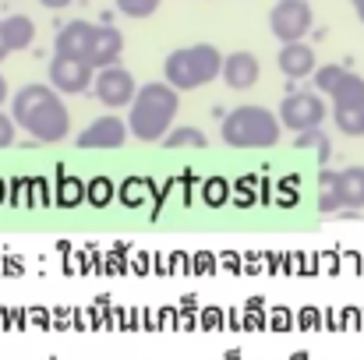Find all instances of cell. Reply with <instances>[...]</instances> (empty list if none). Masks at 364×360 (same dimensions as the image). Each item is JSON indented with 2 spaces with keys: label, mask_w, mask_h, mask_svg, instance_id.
<instances>
[{
  "label": "cell",
  "mask_w": 364,
  "mask_h": 360,
  "mask_svg": "<svg viewBox=\"0 0 364 360\" xmlns=\"http://www.w3.org/2000/svg\"><path fill=\"white\" fill-rule=\"evenodd\" d=\"M11 117L21 131H28L36 141H64L71 134V114L53 85H21L11 99Z\"/></svg>",
  "instance_id": "cell-1"
},
{
  "label": "cell",
  "mask_w": 364,
  "mask_h": 360,
  "mask_svg": "<svg viewBox=\"0 0 364 360\" xmlns=\"http://www.w3.org/2000/svg\"><path fill=\"white\" fill-rule=\"evenodd\" d=\"M181 110L177 89L170 82H145L131 107H127V131L134 141H163Z\"/></svg>",
  "instance_id": "cell-2"
},
{
  "label": "cell",
  "mask_w": 364,
  "mask_h": 360,
  "mask_svg": "<svg viewBox=\"0 0 364 360\" xmlns=\"http://www.w3.org/2000/svg\"><path fill=\"white\" fill-rule=\"evenodd\" d=\"M315 85L322 96L333 99V120L340 127V134L347 138H361L364 134V78L340 67V64H322L315 67Z\"/></svg>",
  "instance_id": "cell-3"
},
{
  "label": "cell",
  "mask_w": 364,
  "mask_h": 360,
  "mask_svg": "<svg viewBox=\"0 0 364 360\" xmlns=\"http://www.w3.org/2000/svg\"><path fill=\"white\" fill-rule=\"evenodd\" d=\"M220 138L230 148H272L283 138V124H279V114L247 103V107H237L223 117Z\"/></svg>",
  "instance_id": "cell-4"
},
{
  "label": "cell",
  "mask_w": 364,
  "mask_h": 360,
  "mask_svg": "<svg viewBox=\"0 0 364 360\" xmlns=\"http://www.w3.org/2000/svg\"><path fill=\"white\" fill-rule=\"evenodd\" d=\"M223 71V53L213 43H195V46H181L166 57L163 64V78L177 89V92H191L202 89L209 82H216Z\"/></svg>",
  "instance_id": "cell-5"
},
{
  "label": "cell",
  "mask_w": 364,
  "mask_h": 360,
  "mask_svg": "<svg viewBox=\"0 0 364 360\" xmlns=\"http://www.w3.org/2000/svg\"><path fill=\"white\" fill-rule=\"evenodd\" d=\"M315 25V11L308 0H276L269 11V28L279 43H297L311 32Z\"/></svg>",
  "instance_id": "cell-6"
},
{
  "label": "cell",
  "mask_w": 364,
  "mask_h": 360,
  "mask_svg": "<svg viewBox=\"0 0 364 360\" xmlns=\"http://www.w3.org/2000/svg\"><path fill=\"white\" fill-rule=\"evenodd\" d=\"M326 117H329V107H326L322 92H290L279 103V124L297 131V134L311 131V127H322Z\"/></svg>",
  "instance_id": "cell-7"
},
{
  "label": "cell",
  "mask_w": 364,
  "mask_h": 360,
  "mask_svg": "<svg viewBox=\"0 0 364 360\" xmlns=\"http://www.w3.org/2000/svg\"><path fill=\"white\" fill-rule=\"evenodd\" d=\"M92 92H96V99H100L107 110H124V107H131V99H134V92H138V82H134V75H131L127 67L110 64V67H100V71H96Z\"/></svg>",
  "instance_id": "cell-8"
},
{
  "label": "cell",
  "mask_w": 364,
  "mask_h": 360,
  "mask_svg": "<svg viewBox=\"0 0 364 360\" xmlns=\"http://www.w3.org/2000/svg\"><path fill=\"white\" fill-rule=\"evenodd\" d=\"M96 82V67L85 64L82 57H68V53H57L50 60V85L60 92V96H82L85 89H92Z\"/></svg>",
  "instance_id": "cell-9"
},
{
  "label": "cell",
  "mask_w": 364,
  "mask_h": 360,
  "mask_svg": "<svg viewBox=\"0 0 364 360\" xmlns=\"http://www.w3.org/2000/svg\"><path fill=\"white\" fill-rule=\"evenodd\" d=\"M127 138H131L127 120L107 114V117H96L92 124H85L75 141H78V148H121Z\"/></svg>",
  "instance_id": "cell-10"
},
{
  "label": "cell",
  "mask_w": 364,
  "mask_h": 360,
  "mask_svg": "<svg viewBox=\"0 0 364 360\" xmlns=\"http://www.w3.org/2000/svg\"><path fill=\"white\" fill-rule=\"evenodd\" d=\"M220 78L227 82V89L244 92V89H251V85L262 78V64H258V57H255V53L237 50V53L223 57V71H220Z\"/></svg>",
  "instance_id": "cell-11"
},
{
  "label": "cell",
  "mask_w": 364,
  "mask_h": 360,
  "mask_svg": "<svg viewBox=\"0 0 364 360\" xmlns=\"http://www.w3.org/2000/svg\"><path fill=\"white\" fill-rule=\"evenodd\" d=\"M124 53V36L114 25H96L92 32V43H89V53H85V64H92L96 71L100 67H110L117 64Z\"/></svg>",
  "instance_id": "cell-12"
},
{
  "label": "cell",
  "mask_w": 364,
  "mask_h": 360,
  "mask_svg": "<svg viewBox=\"0 0 364 360\" xmlns=\"http://www.w3.org/2000/svg\"><path fill=\"white\" fill-rule=\"evenodd\" d=\"M276 64H279V71H283L287 78H308V75H315V67H318L315 50H311L304 39H297V43H283Z\"/></svg>",
  "instance_id": "cell-13"
},
{
  "label": "cell",
  "mask_w": 364,
  "mask_h": 360,
  "mask_svg": "<svg viewBox=\"0 0 364 360\" xmlns=\"http://www.w3.org/2000/svg\"><path fill=\"white\" fill-rule=\"evenodd\" d=\"M92 32H96L92 21H68L57 32V53H68V57H82L85 60L89 43H92Z\"/></svg>",
  "instance_id": "cell-14"
},
{
  "label": "cell",
  "mask_w": 364,
  "mask_h": 360,
  "mask_svg": "<svg viewBox=\"0 0 364 360\" xmlns=\"http://www.w3.org/2000/svg\"><path fill=\"white\" fill-rule=\"evenodd\" d=\"M0 25H4V39H7L11 53L32 46V39H36V21H32L28 14H11V18H4Z\"/></svg>",
  "instance_id": "cell-15"
},
{
  "label": "cell",
  "mask_w": 364,
  "mask_h": 360,
  "mask_svg": "<svg viewBox=\"0 0 364 360\" xmlns=\"http://www.w3.org/2000/svg\"><path fill=\"white\" fill-rule=\"evenodd\" d=\"M340 209H364V166L340 170Z\"/></svg>",
  "instance_id": "cell-16"
},
{
  "label": "cell",
  "mask_w": 364,
  "mask_h": 360,
  "mask_svg": "<svg viewBox=\"0 0 364 360\" xmlns=\"http://www.w3.org/2000/svg\"><path fill=\"white\" fill-rule=\"evenodd\" d=\"M318 209L322 212L340 209V170H322L318 173Z\"/></svg>",
  "instance_id": "cell-17"
},
{
  "label": "cell",
  "mask_w": 364,
  "mask_h": 360,
  "mask_svg": "<svg viewBox=\"0 0 364 360\" xmlns=\"http://www.w3.org/2000/svg\"><path fill=\"white\" fill-rule=\"evenodd\" d=\"M163 145L166 148H205V134L198 127H170Z\"/></svg>",
  "instance_id": "cell-18"
},
{
  "label": "cell",
  "mask_w": 364,
  "mask_h": 360,
  "mask_svg": "<svg viewBox=\"0 0 364 360\" xmlns=\"http://www.w3.org/2000/svg\"><path fill=\"white\" fill-rule=\"evenodd\" d=\"M297 148H315V156L326 163L329 152H333V141L322 134V127H311V131H301V134H297Z\"/></svg>",
  "instance_id": "cell-19"
},
{
  "label": "cell",
  "mask_w": 364,
  "mask_h": 360,
  "mask_svg": "<svg viewBox=\"0 0 364 360\" xmlns=\"http://www.w3.org/2000/svg\"><path fill=\"white\" fill-rule=\"evenodd\" d=\"M114 4H117V11L124 18H149V14L159 11L163 0H114Z\"/></svg>",
  "instance_id": "cell-20"
},
{
  "label": "cell",
  "mask_w": 364,
  "mask_h": 360,
  "mask_svg": "<svg viewBox=\"0 0 364 360\" xmlns=\"http://www.w3.org/2000/svg\"><path fill=\"white\" fill-rule=\"evenodd\" d=\"M14 131H18L14 117L0 114V148H11V145H14Z\"/></svg>",
  "instance_id": "cell-21"
},
{
  "label": "cell",
  "mask_w": 364,
  "mask_h": 360,
  "mask_svg": "<svg viewBox=\"0 0 364 360\" xmlns=\"http://www.w3.org/2000/svg\"><path fill=\"white\" fill-rule=\"evenodd\" d=\"M43 7H50V11H64L68 4H75V0H39Z\"/></svg>",
  "instance_id": "cell-22"
},
{
  "label": "cell",
  "mask_w": 364,
  "mask_h": 360,
  "mask_svg": "<svg viewBox=\"0 0 364 360\" xmlns=\"http://www.w3.org/2000/svg\"><path fill=\"white\" fill-rule=\"evenodd\" d=\"M4 57H11V46H7V39H4V25H0V60Z\"/></svg>",
  "instance_id": "cell-23"
},
{
  "label": "cell",
  "mask_w": 364,
  "mask_h": 360,
  "mask_svg": "<svg viewBox=\"0 0 364 360\" xmlns=\"http://www.w3.org/2000/svg\"><path fill=\"white\" fill-rule=\"evenodd\" d=\"M354 4V14H358V21L364 25V0H350Z\"/></svg>",
  "instance_id": "cell-24"
},
{
  "label": "cell",
  "mask_w": 364,
  "mask_h": 360,
  "mask_svg": "<svg viewBox=\"0 0 364 360\" xmlns=\"http://www.w3.org/2000/svg\"><path fill=\"white\" fill-rule=\"evenodd\" d=\"M4 103H7V78L0 75V107H4Z\"/></svg>",
  "instance_id": "cell-25"
}]
</instances>
